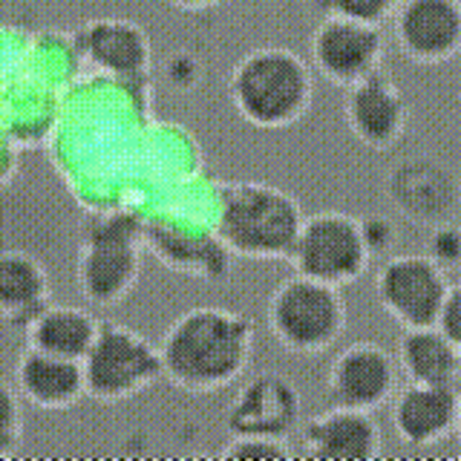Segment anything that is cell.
Listing matches in <instances>:
<instances>
[{"label": "cell", "instance_id": "1", "mask_svg": "<svg viewBox=\"0 0 461 461\" xmlns=\"http://www.w3.org/2000/svg\"><path fill=\"white\" fill-rule=\"evenodd\" d=\"M257 331L249 314L194 306L179 314L158 343L162 378L182 393L211 395L240 381L251 366Z\"/></svg>", "mask_w": 461, "mask_h": 461}, {"label": "cell", "instance_id": "2", "mask_svg": "<svg viewBox=\"0 0 461 461\" xmlns=\"http://www.w3.org/2000/svg\"><path fill=\"white\" fill-rule=\"evenodd\" d=\"M228 98L242 122L259 130H283L309 113L314 72L288 47H257L242 55L228 76Z\"/></svg>", "mask_w": 461, "mask_h": 461}, {"label": "cell", "instance_id": "3", "mask_svg": "<svg viewBox=\"0 0 461 461\" xmlns=\"http://www.w3.org/2000/svg\"><path fill=\"white\" fill-rule=\"evenodd\" d=\"M303 205L268 182H228L220 187L216 230L230 257L245 259H288L303 225Z\"/></svg>", "mask_w": 461, "mask_h": 461}, {"label": "cell", "instance_id": "4", "mask_svg": "<svg viewBox=\"0 0 461 461\" xmlns=\"http://www.w3.org/2000/svg\"><path fill=\"white\" fill-rule=\"evenodd\" d=\"M266 321L285 352L321 355L340 340L349 323V309L340 288L294 274L271 292Z\"/></svg>", "mask_w": 461, "mask_h": 461}, {"label": "cell", "instance_id": "5", "mask_svg": "<svg viewBox=\"0 0 461 461\" xmlns=\"http://www.w3.org/2000/svg\"><path fill=\"white\" fill-rule=\"evenodd\" d=\"M86 395L101 403H119L148 393L162 381L158 343L115 321H98L90 349L81 357Z\"/></svg>", "mask_w": 461, "mask_h": 461}, {"label": "cell", "instance_id": "6", "mask_svg": "<svg viewBox=\"0 0 461 461\" xmlns=\"http://www.w3.org/2000/svg\"><path fill=\"white\" fill-rule=\"evenodd\" d=\"M141 225L133 216H101L84 230L76 283L84 300L110 309L133 292L141 274Z\"/></svg>", "mask_w": 461, "mask_h": 461}, {"label": "cell", "instance_id": "7", "mask_svg": "<svg viewBox=\"0 0 461 461\" xmlns=\"http://www.w3.org/2000/svg\"><path fill=\"white\" fill-rule=\"evenodd\" d=\"M288 263L303 277L343 288L364 277L372 257L357 216L346 211H321L303 216Z\"/></svg>", "mask_w": 461, "mask_h": 461}, {"label": "cell", "instance_id": "8", "mask_svg": "<svg viewBox=\"0 0 461 461\" xmlns=\"http://www.w3.org/2000/svg\"><path fill=\"white\" fill-rule=\"evenodd\" d=\"M456 280L427 254H389L375 274V297L401 329L432 326Z\"/></svg>", "mask_w": 461, "mask_h": 461}, {"label": "cell", "instance_id": "9", "mask_svg": "<svg viewBox=\"0 0 461 461\" xmlns=\"http://www.w3.org/2000/svg\"><path fill=\"white\" fill-rule=\"evenodd\" d=\"M384 191L403 220L421 228L453 222L461 205V182L456 170L427 153L398 158L386 170Z\"/></svg>", "mask_w": 461, "mask_h": 461}, {"label": "cell", "instance_id": "10", "mask_svg": "<svg viewBox=\"0 0 461 461\" xmlns=\"http://www.w3.org/2000/svg\"><path fill=\"white\" fill-rule=\"evenodd\" d=\"M309 58L314 67L312 72L346 90L355 81L372 76L375 69H381L386 58L384 26L323 18L309 38Z\"/></svg>", "mask_w": 461, "mask_h": 461}, {"label": "cell", "instance_id": "11", "mask_svg": "<svg viewBox=\"0 0 461 461\" xmlns=\"http://www.w3.org/2000/svg\"><path fill=\"white\" fill-rule=\"evenodd\" d=\"M389 21L398 52L412 64L438 67L461 50V0H398Z\"/></svg>", "mask_w": 461, "mask_h": 461}, {"label": "cell", "instance_id": "12", "mask_svg": "<svg viewBox=\"0 0 461 461\" xmlns=\"http://www.w3.org/2000/svg\"><path fill=\"white\" fill-rule=\"evenodd\" d=\"M303 398L297 386L280 372H259L245 381L225 410L230 436L285 438L300 427Z\"/></svg>", "mask_w": 461, "mask_h": 461}, {"label": "cell", "instance_id": "13", "mask_svg": "<svg viewBox=\"0 0 461 461\" xmlns=\"http://www.w3.org/2000/svg\"><path fill=\"white\" fill-rule=\"evenodd\" d=\"M343 119L352 136L369 150H389L410 127V104L398 81L375 69L372 76L346 86Z\"/></svg>", "mask_w": 461, "mask_h": 461}, {"label": "cell", "instance_id": "14", "mask_svg": "<svg viewBox=\"0 0 461 461\" xmlns=\"http://www.w3.org/2000/svg\"><path fill=\"white\" fill-rule=\"evenodd\" d=\"M398 389V364L375 340H357L331 360L326 393L331 407L375 412Z\"/></svg>", "mask_w": 461, "mask_h": 461}, {"label": "cell", "instance_id": "15", "mask_svg": "<svg viewBox=\"0 0 461 461\" xmlns=\"http://www.w3.org/2000/svg\"><path fill=\"white\" fill-rule=\"evenodd\" d=\"M78 58L95 72L115 81H136L148 76L153 47L144 26L130 18H93L72 32Z\"/></svg>", "mask_w": 461, "mask_h": 461}, {"label": "cell", "instance_id": "16", "mask_svg": "<svg viewBox=\"0 0 461 461\" xmlns=\"http://www.w3.org/2000/svg\"><path fill=\"white\" fill-rule=\"evenodd\" d=\"M393 403V429L410 447H432L450 438L461 421L458 386L410 384L389 398Z\"/></svg>", "mask_w": 461, "mask_h": 461}, {"label": "cell", "instance_id": "17", "mask_svg": "<svg viewBox=\"0 0 461 461\" xmlns=\"http://www.w3.org/2000/svg\"><path fill=\"white\" fill-rule=\"evenodd\" d=\"M306 453L323 461H369L381 453V427L366 410L331 407L300 427Z\"/></svg>", "mask_w": 461, "mask_h": 461}, {"label": "cell", "instance_id": "18", "mask_svg": "<svg viewBox=\"0 0 461 461\" xmlns=\"http://www.w3.org/2000/svg\"><path fill=\"white\" fill-rule=\"evenodd\" d=\"M14 389L18 395L47 412L72 410L86 395L81 360L58 357L26 346L14 364Z\"/></svg>", "mask_w": 461, "mask_h": 461}, {"label": "cell", "instance_id": "19", "mask_svg": "<svg viewBox=\"0 0 461 461\" xmlns=\"http://www.w3.org/2000/svg\"><path fill=\"white\" fill-rule=\"evenodd\" d=\"M141 242L173 271L199 280H222L230 266V251L216 234H191L170 225H141Z\"/></svg>", "mask_w": 461, "mask_h": 461}, {"label": "cell", "instance_id": "20", "mask_svg": "<svg viewBox=\"0 0 461 461\" xmlns=\"http://www.w3.org/2000/svg\"><path fill=\"white\" fill-rule=\"evenodd\" d=\"M50 300L52 280L38 257L18 249L0 251V321L26 326Z\"/></svg>", "mask_w": 461, "mask_h": 461}, {"label": "cell", "instance_id": "21", "mask_svg": "<svg viewBox=\"0 0 461 461\" xmlns=\"http://www.w3.org/2000/svg\"><path fill=\"white\" fill-rule=\"evenodd\" d=\"M395 364L410 384L458 386L461 378V346L444 338L436 326L403 329L398 340Z\"/></svg>", "mask_w": 461, "mask_h": 461}, {"label": "cell", "instance_id": "22", "mask_svg": "<svg viewBox=\"0 0 461 461\" xmlns=\"http://www.w3.org/2000/svg\"><path fill=\"white\" fill-rule=\"evenodd\" d=\"M26 346L58 357L81 360L95 338L98 317L81 306H43L26 326Z\"/></svg>", "mask_w": 461, "mask_h": 461}, {"label": "cell", "instance_id": "23", "mask_svg": "<svg viewBox=\"0 0 461 461\" xmlns=\"http://www.w3.org/2000/svg\"><path fill=\"white\" fill-rule=\"evenodd\" d=\"M323 18H346L384 26L398 6V0H314Z\"/></svg>", "mask_w": 461, "mask_h": 461}, {"label": "cell", "instance_id": "24", "mask_svg": "<svg viewBox=\"0 0 461 461\" xmlns=\"http://www.w3.org/2000/svg\"><path fill=\"white\" fill-rule=\"evenodd\" d=\"M292 456V447L285 438L266 436H230V441L220 450V458L234 461H280Z\"/></svg>", "mask_w": 461, "mask_h": 461}, {"label": "cell", "instance_id": "25", "mask_svg": "<svg viewBox=\"0 0 461 461\" xmlns=\"http://www.w3.org/2000/svg\"><path fill=\"white\" fill-rule=\"evenodd\" d=\"M429 237H427V249L424 254L436 263L438 268H444L450 277H456V271L461 266V230L458 222H441V225H432L427 228Z\"/></svg>", "mask_w": 461, "mask_h": 461}, {"label": "cell", "instance_id": "26", "mask_svg": "<svg viewBox=\"0 0 461 461\" xmlns=\"http://www.w3.org/2000/svg\"><path fill=\"white\" fill-rule=\"evenodd\" d=\"M23 398L18 389L0 381V456H9L23 441Z\"/></svg>", "mask_w": 461, "mask_h": 461}, {"label": "cell", "instance_id": "27", "mask_svg": "<svg viewBox=\"0 0 461 461\" xmlns=\"http://www.w3.org/2000/svg\"><path fill=\"white\" fill-rule=\"evenodd\" d=\"M360 222V234H364V242L369 249V257H384V254H393L395 242H398V228L389 216L381 213H372V216H357Z\"/></svg>", "mask_w": 461, "mask_h": 461}, {"label": "cell", "instance_id": "28", "mask_svg": "<svg viewBox=\"0 0 461 461\" xmlns=\"http://www.w3.org/2000/svg\"><path fill=\"white\" fill-rule=\"evenodd\" d=\"M432 326H436L444 338H450L453 343L461 346V288H458V283L450 285V292H447Z\"/></svg>", "mask_w": 461, "mask_h": 461}, {"label": "cell", "instance_id": "29", "mask_svg": "<svg viewBox=\"0 0 461 461\" xmlns=\"http://www.w3.org/2000/svg\"><path fill=\"white\" fill-rule=\"evenodd\" d=\"M165 4L179 12H205V9L220 6L222 0H165Z\"/></svg>", "mask_w": 461, "mask_h": 461}]
</instances>
